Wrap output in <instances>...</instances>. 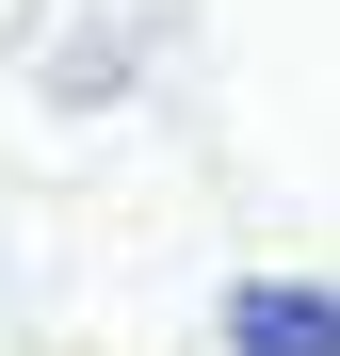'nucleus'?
I'll use <instances>...</instances> for the list:
<instances>
[{
	"label": "nucleus",
	"instance_id": "1",
	"mask_svg": "<svg viewBox=\"0 0 340 356\" xmlns=\"http://www.w3.org/2000/svg\"><path fill=\"white\" fill-rule=\"evenodd\" d=\"M227 356H340V291L243 275V291H227Z\"/></svg>",
	"mask_w": 340,
	"mask_h": 356
}]
</instances>
